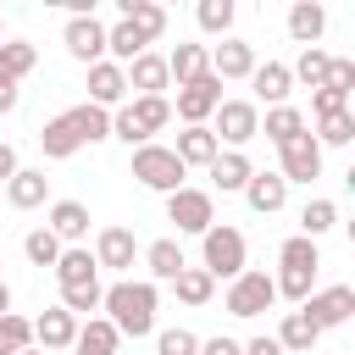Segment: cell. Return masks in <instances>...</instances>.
<instances>
[{
    "instance_id": "cell-31",
    "label": "cell",
    "mask_w": 355,
    "mask_h": 355,
    "mask_svg": "<svg viewBox=\"0 0 355 355\" xmlns=\"http://www.w3.org/2000/svg\"><path fill=\"white\" fill-rule=\"evenodd\" d=\"M144 50H150V44H144V33H139L133 22H122V17H116V22L105 28V61L128 67V61H133V55H144Z\"/></svg>"
},
{
    "instance_id": "cell-41",
    "label": "cell",
    "mask_w": 355,
    "mask_h": 355,
    "mask_svg": "<svg viewBox=\"0 0 355 355\" xmlns=\"http://www.w3.org/2000/svg\"><path fill=\"white\" fill-rule=\"evenodd\" d=\"M28 344H33V322L17 316V311H6L0 316V355H22Z\"/></svg>"
},
{
    "instance_id": "cell-15",
    "label": "cell",
    "mask_w": 355,
    "mask_h": 355,
    "mask_svg": "<svg viewBox=\"0 0 355 355\" xmlns=\"http://www.w3.org/2000/svg\"><path fill=\"white\" fill-rule=\"evenodd\" d=\"M89 222H94V216H89V205H83V200H55V205L44 211V227L61 239V250L83 244V239H89Z\"/></svg>"
},
{
    "instance_id": "cell-23",
    "label": "cell",
    "mask_w": 355,
    "mask_h": 355,
    "mask_svg": "<svg viewBox=\"0 0 355 355\" xmlns=\"http://www.w3.org/2000/svg\"><path fill=\"white\" fill-rule=\"evenodd\" d=\"M272 338H277V349H283V355H311L322 333H316V327H311V316L294 305V311H283V322H277V333H272Z\"/></svg>"
},
{
    "instance_id": "cell-52",
    "label": "cell",
    "mask_w": 355,
    "mask_h": 355,
    "mask_svg": "<svg viewBox=\"0 0 355 355\" xmlns=\"http://www.w3.org/2000/svg\"><path fill=\"white\" fill-rule=\"evenodd\" d=\"M6 311H11V283L0 277V316H6Z\"/></svg>"
},
{
    "instance_id": "cell-35",
    "label": "cell",
    "mask_w": 355,
    "mask_h": 355,
    "mask_svg": "<svg viewBox=\"0 0 355 355\" xmlns=\"http://www.w3.org/2000/svg\"><path fill=\"white\" fill-rule=\"evenodd\" d=\"M194 22L211 39H233V0H200L194 6Z\"/></svg>"
},
{
    "instance_id": "cell-43",
    "label": "cell",
    "mask_w": 355,
    "mask_h": 355,
    "mask_svg": "<svg viewBox=\"0 0 355 355\" xmlns=\"http://www.w3.org/2000/svg\"><path fill=\"white\" fill-rule=\"evenodd\" d=\"M272 288H277V300L305 305V300H311V288H316V272H294V266H283V272L272 277Z\"/></svg>"
},
{
    "instance_id": "cell-38",
    "label": "cell",
    "mask_w": 355,
    "mask_h": 355,
    "mask_svg": "<svg viewBox=\"0 0 355 355\" xmlns=\"http://www.w3.org/2000/svg\"><path fill=\"white\" fill-rule=\"evenodd\" d=\"M333 222H338V205L333 200H305V211H300V239H322V233H333Z\"/></svg>"
},
{
    "instance_id": "cell-42",
    "label": "cell",
    "mask_w": 355,
    "mask_h": 355,
    "mask_svg": "<svg viewBox=\"0 0 355 355\" xmlns=\"http://www.w3.org/2000/svg\"><path fill=\"white\" fill-rule=\"evenodd\" d=\"M22 255H28L33 266H55V261H61V239H55L50 227H33V233L22 239Z\"/></svg>"
},
{
    "instance_id": "cell-24",
    "label": "cell",
    "mask_w": 355,
    "mask_h": 355,
    "mask_svg": "<svg viewBox=\"0 0 355 355\" xmlns=\"http://www.w3.org/2000/svg\"><path fill=\"white\" fill-rule=\"evenodd\" d=\"M39 150H44V161H72V155L83 150L78 128L67 122V111H61V116H50V122L39 128Z\"/></svg>"
},
{
    "instance_id": "cell-46",
    "label": "cell",
    "mask_w": 355,
    "mask_h": 355,
    "mask_svg": "<svg viewBox=\"0 0 355 355\" xmlns=\"http://www.w3.org/2000/svg\"><path fill=\"white\" fill-rule=\"evenodd\" d=\"M338 111H349V94H338V89H311V116L322 122V116H338Z\"/></svg>"
},
{
    "instance_id": "cell-45",
    "label": "cell",
    "mask_w": 355,
    "mask_h": 355,
    "mask_svg": "<svg viewBox=\"0 0 355 355\" xmlns=\"http://www.w3.org/2000/svg\"><path fill=\"white\" fill-rule=\"evenodd\" d=\"M100 283H83V288H61V311H72V316H89V311H100Z\"/></svg>"
},
{
    "instance_id": "cell-14",
    "label": "cell",
    "mask_w": 355,
    "mask_h": 355,
    "mask_svg": "<svg viewBox=\"0 0 355 355\" xmlns=\"http://www.w3.org/2000/svg\"><path fill=\"white\" fill-rule=\"evenodd\" d=\"M72 338H78V316H72V311L44 305V311L33 316V349L55 355V349H72Z\"/></svg>"
},
{
    "instance_id": "cell-8",
    "label": "cell",
    "mask_w": 355,
    "mask_h": 355,
    "mask_svg": "<svg viewBox=\"0 0 355 355\" xmlns=\"http://www.w3.org/2000/svg\"><path fill=\"white\" fill-rule=\"evenodd\" d=\"M166 222L178 227V233H205L211 222H216V200H211V189H178V194H166Z\"/></svg>"
},
{
    "instance_id": "cell-7",
    "label": "cell",
    "mask_w": 355,
    "mask_h": 355,
    "mask_svg": "<svg viewBox=\"0 0 355 355\" xmlns=\"http://www.w3.org/2000/svg\"><path fill=\"white\" fill-rule=\"evenodd\" d=\"M216 105H222V83H216L211 72H200L194 83H183V89H178V100H172V116H178L183 128H205V122L216 116Z\"/></svg>"
},
{
    "instance_id": "cell-27",
    "label": "cell",
    "mask_w": 355,
    "mask_h": 355,
    "mask_svg": "<svg viewBox=\"0 0 355 355\" xmlns=\"http://www.w3.org/2000/svg\"><path fill=\"white\" fill-rule=\"evenodd\" d=\"M261 133L283 150V144H294L300 133H311V122H305V111H300V105H272V111L261 116Z\"/></svg>"
},
{
    "instance_id": "cell-17",
    "label": "cell",
    "mask_w": 355,
    "mask_h": 355,
    "mask_svg": "<svg viewBox=\"0 0 355 355\" xmlns=\"http://www.w3.org/2000/svg\"><path fill=\"white\" fill-rule=\"evenodd\" d=\"M44 200H50V178H44V166H17L11 183H6V205H11V211H39Z\"/></svg>"
},
{
    "instance_id": "cell-18",
    "label": "cell",
    "mask_w": 355,
    "mask_h": 355,
    "mask_svg": "<svg viewBox=\"0 0 355 355\" xmlns=\"http://www.w3.org/2000/svg\"><path fill=\"white\" fill-rule=\"evenodd\" d=\"M250 89H255V100H266V111H272V105H288V94H294L288 61H255V72H250Z\"/></svg>"
},
{
    "instance_id": "cell-40",
    "label": "cell",
    "mask_w": 355,
    "mask_h": 355,
    "mask_svg": "<svg viewBox=\"0 0 355 355\" xmlns=\"http://www.w3.org/2000/svg\"><path fill=\"white\" fill-rule=\"evenodd\" d=\"M311 139H316L322 150H327V144H333V150H344V144L355 139V111H338V116H322Z\"/></svg>"
},
{
    "instance_id": "cell-25",
    "label": "cell",
    "mask_w": 355,
    "mask_h": 355,
    "mask_svg": "<svg viewBox=\"0 0 355 355\" xmlns=\"http://www.w3.org/2000/svg\"><path fill=\"white\" fill-rule=\"evenodd\" d=\"M205 172H211V183H216L222 194H244V183H250L255 161H250L244 150H222V155H216V161H211Z\"/></svg>"
},
{
    "instance_id": "cell-6",
    "label": "cell",
    "mask_w": 355,
    "mask_h": 355,
    "mask_svg": "<svg viewBox=\"0 0 355 355\" xmlns=\"http://www.w3.org/2000/svg\"><path fill=\"white\" fill-rule=\"evenodd\" d=\"M205 128L216 133V144L244 150L250 139H261V105H255V100H222V105H216V116H211Z\"/></svg>"
},
{
    "instance_id": "cell-10",
    "label": "cell",
    "mask_w": 355,
    "mask_h": 355,
    "mask_svg": "<svg viewBox=\"0 0 355 355\" xmlns=\"http://www.w3.org/2000/svg\"><path fill=\"white\" fill-rule=\"evenodd\" d=\"M61 44H67V55H72V61L94 67V61H105V22H100L94 11H89V17H67Z\"/></svg>"
},
{
    "instance_id": "cell-19",
    "label": "cell",
    "mask_w": 355,
    "mask_h": 355,
    "mask_svg": "<svg viewBox=\"0 0 355 355\" xmlns=\"http://www.w3.org/2000/svg\"><path fill=\"white\" fill-rule=\"evenodd\" d=\"M244 205H250L255 216H277V211L288 205V183H283L277 172H250V183H244Z\"/></svg>"
},
{
    "instance_id": "cell-53",
    "label": "cell",
    "mask_w": 355,
    "mask_h": 355,
    "mask_svg": "<svg viewBox=\"0 0 355 355\" xmlns=\"http://www.w3.org/2000/svg\"><path fill=\"white\" fill-rule=\"evenodd\" d=\"M22 355H44V349H33V344H28V349H22Z\"/></svg>"
},
{
    "instance_id": "cell-54",
    "label": "cell",
    "mask_w": 355,
    "mask_h": 355,
    "mask_svg": "<svg viewBox=\"0 0 355 355\" xmlns=\"http://www.w3.org/2000/svg\"><path fill=\"white\" fill-rule=\"evenodd\" d=\"M0 39H6V17H0Z\"/></svg>"
},
{
    "instance_id": "cell-20",
    "label": "cell",
    "mask_w": 355,
    "mask_h": 355,
    "mask_svg": "<svg viewBox=\"0 0 355 355\" xmlns=\"http://www.w3.org/2000/svg\"><path fill=\"white\" fill-rule=\"evenodd\" d=\"M122 72H128V89H133V94H166V89H172V78H166V55H155V50L133 55Z\"/></svg>"
},
{
    "instance_id": "cell-21",
    "label": "cell",
    "mask_w": 355,
    "mask_h": 355,
    "mask_svg": "<svg viewBox=\"0 0 355 355\" xmlns=\"http://www.w3.org/2000/svg\"><path fill=\"white\" fill-rule=\"evenodd\" d=\"M322 33H327V6H316V0H294V6H288V39H294L300 50H311Z\"/></svg>"
},
{
    "instance_id": "cell-37",
    "label": "cell",
    "mask_w": 355,
    "mask_h": 355,
    "mask_svg": "<svg viewBox=\"0 0 355 355\" xmlns=\"http://www.w3.org/2000/svg\"><path fill=\"white\" fill-rule=\"evenodd\" d=\"M327 67H333V55H327L322 44H311V50H300V61L288 67V78H294V83H311V89H322V83H327Z\"/></svg>"
},
{
    "instance_id": "cell-49",
    "label": "cell",
    "mask_w": 355,
    "mask_h": 355,
    "mask_svg": "<svg viewBox=\"0 0 355 355\" xmlns=\"http://www.w3.org/2000/svg\"><path fill=\"white\" fill-rule=\"evenodd\" d=\"M200 355H239V338H200Z\"/></svg>"
},
{
    "instance_id": "cell-30",
    "label": "cell",
    "mask_w": 355,
    "mask_h": 355,
    "mask_svg": "<svg viewBox=\"0 0 355 355\" xmlns=\"http://www.w3.org/2000/svg\"><path fill=\"white\" fill-rule=\"evenodd\" d=\"M116 17L133 22V28L144 33V44H155V39L166 33V11H161L155 0H116Z\"/></svg>"
},
{
    "instance_id": "cell-1",
    "label": "cell",
    "mask_w": 355,
    "mask_h": 355,
    "mask_svg": "<svg viewBox=\"0 0 355 355\" xmlns=\"http://www.w3.org/2000/svg\"><path fill=\"white\" fill-rule=\"evenodd\" d=\"M155 305H161V288L150 277H122L100 294V311L116 327V338H150L155 333Z\"/></svg>"
},
{
    "instance_id": "cell-34",
    "label": "cell",
    "mask_w": 355,
    "mask_h": 355,
    "mask_svg": "<svg viewBox=\"0 0 355 355\" xmlns=\"http://www.w3.org/2000/svg\"><path fill=\"white\" fill-rule=\"evenodd\" d=\"M67 122L78 128V139H83V144H105V139H111V111H100V105H89V100H83V105H72V111H67Z\"/></svg>"
},
{
    "instance_id": "cell-16",
    "label": "cell",
    "mask_w": 355,
    "mask_h": 355,
    "mask_svg": "<svg viewBox=\"0 0 355 355\" xmlns=\"http://www.w3.org/2000/svg\"><path fill=\"white\" fill-rule=\"evenodd\" d=\"M122 100H128V72H122L116 61H94V67H89V105L116 111Z\"/></svg>"
},
{
    "instance_id": "cell-12",
    "label": "cell",
    "mask_w": 355,
    "mask_h": 355,
    "mask_svg": "<svg viewBox=\"0 0 355 355\" xmlns=\"http://www.w3.org/2000/svg\"><path fill=\"white\" fill-rule=\"evenodd\" d=\"M205 55H211V78L216 83H250V72H255V44L250 39H222Z\"/></svg>"
},
{
    "instance_id": "cell-50",
    "label": "cell",
    "mask_w": 355,
    "mask_h": 355,
    "mask_svg": "<svg viewBox=\"0 0 355 355\" xmlns=\"http://www.w3.org/2000/svg\"><path fill=\"white\" fill-rule=\"evenodd\" d=\"M17 100H22V89L0 78V116H11V111H17Z\"/></svg>"
},
{
    "instance_id": "cell-26",
    "label": "cell",
    "mask_w": 355,
    "mask_h": 355,
    "mask_svg": "<svg viewBox=\"0 0 355 355\" xmlns=\"http://www.w3.org/2000/svg\"><path fill=\"white\" fill-rule=\"evenodd\" d=\"M50 272H55V283H61V288H83V283H100V266H94L89 244H72V250H61V261H55Z\"/></svg>"
},
{
    "instance_id": "cell-39",
    "label": "cell",
    "mask_w": 355,
    "mask_h": 355,
    "mask_svg": "<svg viewBox=\"0 0 355 355\" xmlns=\"http://www.w3.org/2000/svg\"><path fill=\"white\" fill-rule=\"evenodd\" d=\"M277 266H294V272H322V250L311 244V239H283L277 244Z\"/></svg>"
},
{
    "instance_id": "cell-33",
    "label": "cell",
    "mask_w": 355,
    "mask_h": 355,
    "mask_svg": "<svg viewBox=\"0 0 355 355\" xmlns=\"http://www.w3.org/2000/svg\"><path fill=\"white\" fill-rule=\"evenodd\" d=\"M200 72H211V55H205V44H178L172 55H166V78L183 89V83H194Z\"/></svg>"
},
{
    "instance_id": "cell-2",
    "label": "cell",
    "mask_w": 355,
    "mask_h": 355,
    "mask_svg": "<svg viewBox=\"0 0 355 355\" xmlns=\"http://www.w3.org/2000/svg\"><path fill=\"white\" fill-rule=\"evenodd\" d=\"M172 122V100L166 94H133L111 111V139H122L128 150L139 144H155V133Z\"/></svg>"
},
{
    "instance_id": "cell-32",
    "label": "cell",
    "mask_w": 355,
    "mask_h": 355,
    "mask_svg": "<svg viewBox=\"0 0 355 355\" xmlns=\"http://www.w3.org/2000/svg\"><path fill=\"white\" fill-rule=\"evenodd\" d=\"M33 67H39V44H28V39H0V78H6V83H22Z\"/></svg>"
},
{
    "instance_id": "cell-36",
    "label": "cell",
    "mask_w": 355,
    "mask_h": 355,
    "mask_svg": "<svg viewBox=\"0 0 355 355\" xmlns=\"http://www.w3.org/2000/svg\"><path fill=\"white\" fill-rule=\"evenodd\" d=\"M172 288H178L183 305H211V294H216V283H211L205 266H183V272L172 277Z\"/></svg>"
},
{
    "instance_id": "cell-5",
    "label": "cell",
    "mask_w": 355,
    "mask_h": 355,
    "mask_svg": "<svg viewBox=\"0 0 355 355\" xmlns=\"http://www.w3.org/2000/svg\"><path fill=\"white\" fill-rule=\"evenodd\" d=\"M277 305V288H272V272H255V266H244L227 288H222V311L227 316H239V322H250V316H261V311H272Z\"/></svg>"
},
{
    "instance_id": "cell-13",
    "label": "cell",
    "mask_w": 355,
    "mask_h": 355,
    "mask_svg": "<svg viewBox=\"0 0 355 355\" xmlns=\"http://www.w3.org/2000/svg\"><path fill=\"white\" fill-rule=\"evenodd\" d=\"M89 255H94V266H100V272H128V266L139 261V239H133L128 227H100Z\"/></svg>"
},
{
    "instance_id": "cell-9",
    "label": "cell",
    "mask_w": 355,
    "mask_h": 355,
    "mask_svg": "<svg viewBox=\"0 0 355 355\" xmlns=\"http://www.w3.org/2000/svg\"><path fill=\"white\" fill-rule=\"evenodd\" d=\"M300 311L311 316V327H316V333H327V327H344V322L355 316V288H349V283H327V288H311V300H305Z\"/></svg>"
},
{
    "instance_id": "cell-48",
    "label": "cell",
    "mask_w": 355,
    "mask_h": 355,
    "mask_svg": "<svg viewBox=\"0 0 355 355\" xmlns=\"http://www.w3.org/2000/svg\"><path fill=\"white\" fill-rule=\"evenodd\" d=\"M239 355H283V349H277V338H272V333H261V338L239 344Z\"/></svg>"
},
{
    "instance_id": "cell-51",
    "label": "cell",
    "mask_w": 355,
    "mask_h": 355,
    "mask_svg": "<svg viewBox=\"0 0 355 355\" xmlns=\"http://www.w3.org/2000/svg\"><path fill=\"white\" fill-rule=\"evenodd\" d=\"M17 166H22V161H17V150L0 139V183H11V172H17Z\"/></svg>"
},
{
    "instance_id": "cell-28",
    "label": "cell",
    "mask_w": 355,
    "mask_h": 355,
    "mask_svg": "<svg viewBox=\"0 0 355 355\" xmlns=\"http://www.w3.org/2000/svg\"><path fill=\"white\" fill-rule=\"evenodd\" d=\"M172 155H178L183 166H211V161L222 155V144H216V133H211V128H183V133H178V144H172Z\"/></svg>"
},
{
    "instance_id": "cell-4",
    "label": "cell",
    "mask_w": 355,
    "mask_h": 355,
    "mask_svg": "<svg viewBox=\"0 0 355 355\" xmlns=\"http://www.w3.org/2000/svg\"><path fill=\"white\" fill-rule=\"evenodd\" d=\"M133 178H139L150 194H178L183 178H189V166L172 155V144H139V150H133Z\"/></svg>"
},
{
    "instance_id": "cell-3",
    "label": "cell",
    "mask_w": 355,
    "mask_h": 355,
    "mask_svg": "<svg viewBox=\"0 0 355 355\" xmlns=\"http://www.w3.org/2000/svg\"><path fill=\"white\" fill-rule=\"evenodd\" d=\"M200 266L211 272V283H233L244 266H250V244L233 222H211L200 233Z\"/></svg>"
},
{
    "instance_id": "cell-47",
    "label": "cell",
    "mask_w": 355,
    "mask_h": 355,
    "mask_svg": "<svg viewBox=\"0 0 355 355\" xmlns=\"http://www.w3.org/2000/svg\"><path fill=\"white\" fill-rule=\"evenodd\" d=\"M327 89H338V94H355V61L333 55V67H327Z\"/></svg>"
},
{
    "instance_id": "cell-29",
    "label": "cell",
    "mask_w": 355,
    "mask_h": 355,
    "mask_svg": "<svg viewBox=\"0 0 355 355\" xmlns=\"http://www.w3.org/2000/svg\"><path fill=\"white\" fill-rule=\"evenodd\" d=\"M116 349H122V338H116V327H111L105 316H89V322H78L72 355H116Z\"/></svg>"
},
{
    "instance_id": "cell-44",
    "label": "cell",
    "mask_w": 355,
    "mask_h": 355,
    "mask_svg": "<svg viewBox=\"0 0 355 355\" xmlns=\"http://www.w3.org/2000/svg\"><path fill=\"white\" fill-rule=\"evenodd\" d=\"M155 355H200V338L189 327H161L155 333Z\"/></svg>"
},
{
    "instance_id": "cell-22",
    "label": "cell",
    "mask_w": 355,
    "mask_h": 355,
    "mask_svg": "<svg viewBox=\"0 0 355 355\" xmlns=\"http://www.w3.org/2000/svg\"><path fill=\"white\" fill-rule=\"evenodd\" d=\"M139 261L150 266V283H172V277L189 266V255H183V244H178V239H155V244H144V250H139Z\"/></svg>"
},
{
    "instance_id": "cell-11",
    "label": "cell",
    "mask_w": 355,
    "mask_h": 355,
    "mask_svg": "<svg viewBox=\"0 0 355 355\" xmlns=\"http://www.w3.org/2000/svg\"><path fill=\"white\" fill-rule=\"evenodd\" d=\"M277 178L294 189V183H316L322 178V144L311 139V133H300L294 144H283L277 150Z\"/></svg>"
}]
</instances>
